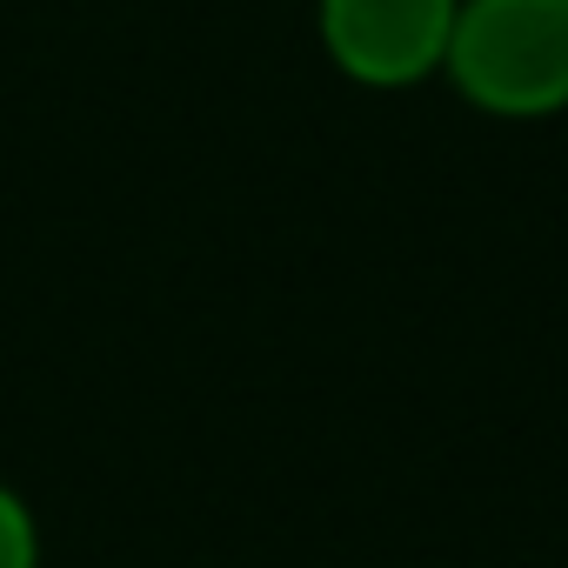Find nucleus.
<instances>
[{"instance_id":"2","label":"nucleus","mask_w":568,"mask_h":568,"mask_svg":"<svg viewBox=\"0 0 568 568\" xmlns=\"http://www.w3.org/2000/svg\"><path fill=\"white\" fill-rule=\"evenodd\" d=\"M462 0H322V48L362 88H415L442 68Z\"/></svg>"},{"instance_id":"1","label":"nucleus","mask_w":568,"mask_h":568,"mask_svg":"<svg viewBox=\"0 0 568 568\" xmlns=\"http://www.w3.org/2000/svg\"><path fill=\"white\" fill-rule=\"evenodd\" d=\"M442 74L455 94L501 121L568 108V0H462Z\"/></svg>"},{"instance_id":"3","label":"nucleus","mask_w":568,"mask_h":568,"mask_svg":"<svg viewBox=\"0 0 568 568\" xmlns=\"http://www.w3.org/2000/svg\"><path fill=\"white\" fill-rule=\"evenodd\" d=\"M41 561V535H34V515L28 501L0 481V568H34Z\"/></svg>"}]
</instances>
